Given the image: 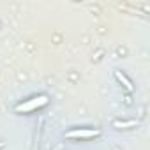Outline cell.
Segmentation results:
<instances>
[{
	"instance_id": "obj_1",
	"label": "cell",
	"mask_w": 150,
	"mask_h": 150,
	"mask_svg": "<svg viewBox=\"0 0 150 150\" xmlns=\"http://www.w3.org/2000/svg\"><path fill=\"white\" fill-rule=\"evenodd\" d=\"M48 103H50V97L44 96V94H41V96H35V97L25 101V103H20L14 110H16L18 113H30V111H35V110L46 106Z\"/></svg>"
},
{
	"instance_id": "obj_2",
	"label": "cell",
	"mask_w": 150,
	"mask_h": 150,
	"mask_svg": "<svg viewBox=\"0 0 150 150\" xmlns=\"http://www.w3.org/2000/svg\"><path fill=\"white\" fill-rule=\"evenodd\" d=\"M99 134H101L99 129H72V131L65 132V138H71V139H90V138H96Z\"/></svg>"
},
{
	"instance_id": "obj_3",
	"label": "cell",
	"mask_w": 150,
	"mask_h": 150,
	"mask_svg": "<svg viewBox=\"0 0 150 150\" xmlns=\"http://www.w3.org/2000/svg\"><path fill=\"white\" fill-rule=\"evenodd\" d=\"M115 76H117V80H118V81H120V83L124 85V88H125L127 92H132V83H131V80H129V78L125 76L124 72L117 71V72H115Z\"/></svg>"
},
{
	"instance_id": "obj_4",
	"label": "cell",
	"mask_w": 150,
	"mask_h": 150,
	"mask_svg": "<svg viewBox=\"0 0 150 150\" xmlns=\"http://www.w3.org/2000/svg\"><path fill=\"white\" fill-rule=\"evenodd\" d=\"M117 129H127V127H132V125H136V122L134 120H129V122H115L113 124Z\"/></svg>"
}]
</instances>
